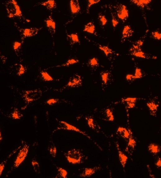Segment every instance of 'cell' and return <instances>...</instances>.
Masks as SVG:
<instances>
[{
  "mask_svg": "<svg viewBox=\"0 0 161 178\" xmlns=\"http://www.w3.org/2000/svg\"><path fill=\"white\" fill-rule=\"evenodd\" d=\"M99 63H98V60L97 58L95 57H93L90 59L89 61V65L91 68H96L98 67Z\"/></svg>",
  "mask_w": 161,
  "mask_h": 178,
  "instance_id": "d6a6232c",
  "label": "cell"
},
{
  "mask_svg": "<svg viewBox=\"0 0 161 178\" xmlns=\"http://www.w3.org/2000/svg\"><path fill=\"white\" fill-rule=\"evenodd\" d=\"M126 79L127 81H128V82H133V81H135L136 80V78H135L134 75H126Z\"/></svg>",
  "mask_w": 161,
  "mask_h": 178,
  "instance_id": "f6af8a7d",
  "label": "cell"
},
{
  "mask_svg": "<svg viewBox=\"0 0 161 178\" xmlns=\"http://www.w3.org/2000/svg\"><path fill=\"white\" fill-rule=\"evenodd\" d=\"M0 57H2V55H1V53H0Z\"/></svg>",
  "mask_w": 161,
  "mask_h": 178,
  "instance_id": "c3c4849f",
  "label": "cell"
},
{
  "mask_svg": "<svg viewBox=\"0 0 161 178\" xmlns=\"http://www.w3.org/2000/svg\"><path fill=\"white\" fill-rule=\"evenodd\" d=\"M21 46V43L18 41H15L13 43V49L15 51H16L20 48Z\"/></svg>",
  "mask_w": 161,
  "mask_h": 178,
  "instance_id": "7bdbcfd3",
  "label": "cell"
},
{
  "mask_svg": "<svg viewBox=\"0 0 161 178\" xmlns=\"http://www.w3.org/2000/svg\"><path fill=\"white\" fill-rule=\"evenodd\" d=\"M29 148V146L27 145H25L22 147L21 149L19 152V154L16 157V159L14 162V164L12 166V168L10 170V171L8 173V174L10 173L11 172L14 171L15 169L17 168L20 166L22 163L24 161V160L26 158L28 153Z\"/></svg>",
  "mask_w": 161,
  "mask_h": 178,
  "instance_id": "277c9868",
  "label": "cell"
},
{
  "mask_svg": "<svg viewBox=\"0 0 161 178\" xmlns=\"http://www.w3.org/2000/svg\"><path fill=\"white\" fill-rule=\"evenodd\" d=\"M130 131H128L126 128L124 127H119L117 128V133L119 134V136L123 138L125 140H128L130 136Z\"/></svg>",
  "mask_w": 161,
  "mask_h": 178,
  "instance_id": "e0dca14e",
  "label": "cell"
},
{
  "mask_svg": "<svg viewBox=\"0 0 161 178\" xmlns=\"http://www.w3.org/2000/svg\"><path fill=\"white\" fill-rule=\"evenodd\" d=\"M39 31L37 28H29L22 30V35L25 37H32L36 35Z\"/></svg>",
  "mask_w": 161,
  "mask_h": 178,
  "instance_id": "5bb4252c",
  "label": "cell"
},
{
  "mask_svg": "<svg viewBox=\"0 0 161 178\" xmlns=\"http://www.w3.org/2000/svg\"><path fill=\"white\" fill-rule=\"evenodd\" d=\"M42 6L46 7L48 10H51L56 7V2L55 0H48L41 3Z\"/></svg>",
  "mask_w": 161,
  "mask_h": 178,
  "instance_id": "44dd1931",
  "label": "cell"
},
{
  "mask_svg": "<svg viewBox=\"0 0 161 178\" xmlns=\"http://www.w3.org/2000/svg\"><path fill=\"white\" fill-rule=\"evenodd\" d=\"M41 75L42 79L44 81H45V82L53 81V78L46 71H41Z\"/></svg>",
  "mask_w": 161,
  "mask_h": 178,
  "instance_id": "1f68e13d",
  "label": "cell"
},
{
  "mask_svg": "<svg viewBox=\"0 0 161 178\" xmlns=\"http://www.w3.org/2000/svg\"><path fill=\"white\" fill-rule=\"evenodd\" d=\"M116 9L117 17L125 22L129 17V11L126 6L122 4H119L116 7Z\"/></svg>",
  "mask_w": 161,
  "mask_h": 178,
  "instance_id": "5b68a950",
  "label": "cell"
},
{
  "mask_svg": "<svg viewBox=\"0 0 161 178\" xmlns=\"http://www.w3.org/2000/svg\"><path fill=\"white\" fill-rule=\"evenodd\" d=\"M101 169L100 167H94V168H86L84 169L82 172L80 177H89L94 175V174Z\"/></svg>",
  "mask_w": 161,
  "mask_h": 178,
  "instance_id": "9a60e30c",
  "label": "cell"
},
{
  "mask_svg": "<svg viewBox=\"0 0 161 178\" xmlns=\"http://www.w3.org/2000/svg\"></svg>",
  "mask_w": 161,
  "mask_h": 178,
  "instance_id": "681fc988",
  "label": "cell"
},
{
  "mask_svg": "<svg viewBox=\"0 0 161 178\" xmlns=\"http://www.w3.org/2000/svg\"><path fill=\"white\" fill-rule=\"evenodd\" d=\"M2 136L1 132V130H0V143L1 142L2 140Z\"/></svg>",
  "mask_w": 161,
  "mask_h": 178,
  "instance_id": "7dc6e473",
  "label": "cell"
},
{
  "mask_svg": "<svg viewBox=\"0 0 161 178\" xmlns=\"http://www.w3.org/2000/svg\"><path fill=\"white\" fill-rule=\"evenodd\" d=\"M42 96V91L40 89L22 91V98L27 105L34 101H37Z\"/></svg>",
  "mask_w": 161,
  "mask_h": 178,
  "instance_id": "7a4b0ae2",
  "label": "cell"
},
{
  "mask_svg": "<svg viewBox=\"0 0 161 178\" xmlns=\"http://www.w3.org/2000/svg\"><path fill=\"white\" fill-rule=\"evenodd\" d=\"M65 156L69 163L74 165L80 164L84 160V155L80 150L76 149L68 151Z\"/></svg>",
  "mask_w": 161,
  "mask_h": 178,
  "instance_id": "3957f363",
  "label": "cell"
},
{
  "mask_svg": "<svg viewBox=\"0 0 161 178\" xmlns=\"http://www.w3.org/2000/svg\"><path fill=\"white\" fill-rule=\"evenodd\" d=\"M22 117V115L20 112L19 110L17 108H15L14 110L13 111L12 114H11V117L14 119H20Z\"/></svg>",
  "mask_w": 161,
  "mask_h": 178,
  "instance_id": "f546056e",
  "label": "cell"
},
{
  "mask_svg": "<svg viewBox=\"0 0 161 178\" xmlns=\"http://www.w3.org/2000/svg\"><path fill=\"white\" fill-rule=\"evenodd\" d=\"M135 78L136 79H140L141 78L143 75L142 72L141 70L138 68H136V70H135V75H134Z\"/></svg>",
  "mask_w": 161,
  "mask_h": 178,
  "instance_id": "74e56055",
  "label": "cell"
},
{
  "mask_svg": "<svg viewBox=\"0 0 161 178\" xmlns=\"http://www.w3.org/2000/svg\"><path fill=\"white\" fill-rule=\"evenodd\" d=\"M112 15V25L114 28L117 26V24H119V21L117 20L115 16L113 14L111 13Z\"/></svg>",
  "mask_w": 161,
  "mask_h": 178,
  "instance_id": "60d3db41",
  "label": "cell"
},
{
  "mask_svg": "<svg viewBox=\"0 0 161 178\" xmlns=\"http://www.w3.org/2000/svg\"><path fill=\"white\" fill-rule=\"evenodd\" d=\"M136 146V141L133 137L132 132H131L130 136L128 140L127 146L126 147V151L128 152V153L130 155H132Z\"/></svg>",
  "mask_w": 161,
  "mask_h": 178,
  "instance_id": "8fae6325",
  "label": "cell"
},
{
  "mask_svg": "<svg viewBox=\"0 0 161 178\" xmlns=\"http://www.w3.org/2000/svg\"><path fill=\"white\" fill-rule=\"evenodd\" d=\"M6 9L9 18L21 17L22 13L16 0H7L6 3Z\"/></svg>",
  "mask_w": 161,
  "mask_h": 178,
  "instance_id": "6da1fadb",
  "label": "cell"
},
{
  "mask_svg": "<svg viewBox=\"0 0 161 178\" xmlns=\"http://www.w3.org/2000/svg\"><path fill=\"white\" fill-rule=\"evenodd\" d=\"M152 36L155 40L157 41L161 40V32L159 31H155L152 32L151 34Z\"/></svg>",
  "mask_w": 161,
  "mask_h": 178,
  "instance_id": "f35d334b",
  "label": "cell"
},
{
  "mask_svg": "<svg viewBox=\"0 0 161 178\" xmlns=\"http://www.w3.org/2000/svg\"><path fill=\"white\" fill-rule=\"evenodd\" d=\"M101 0H88V5H87V13H89V9L90 7L93 5L98 3L100 2Z\"/></svg>",
  "mask_w": 161,
  "mask_h": 178,
  "instance_id": "d590c367",
  "label": "cell"
},
{
  "mask_svg": "<svg viewBox=\"0 0 161 178\" xmlns=\"http://www.w3.org/2000/svg\"><path fill=\"white\" fill-rule=\"evenodd\" d=\"M49 152L51 156L53 157H55L56 154L57 149L54 144L51 145L49 147Z\"/></svg>",
  "mask_w": 161,
  "mask_h": 178,
  "instance_id": "ab89813d",
  "label": "cell"
},
{
  "mask_svg": "<svg viewBox=\"0 0 161 178\" xmlns=\"http://www.w3.org/2000/svg\"><path fill=\"white\" fill-rule=\"evenodd\" d=\"M82 84V81L80 76L77 74H75V75H73L70 78L69 81L68 82L66 87H68V88L80 87L81 86Z\"/></svg>",
  "mask_w": 161,
  "mask_h": 178,
  "instance_id": "8992f818",
  "label": "cell"
},
{
  "mask_svg": "<svg viewBox=\"0 0 161 178\" xmlns=\"http://www.w3.org/2000/svg\"><path fill=\"white\" fill-rule=\"evenodd\" d=\"M155 165L157 168L161 169V158L159 157H157L156 159Z\"/></svg>",
  "mask_w": 161,
  "mask_h": 178,
  "instance_id": "ee69618b",
  "label": "cell"
},
{
  "mask_svg": "<svg viewBox=\"0 0 161 178\" xmlns=\"http://www.w3.org/2000/svg\"><path fill=\"white\" fill-rule=\"evenodd\" d=\"M70 7L72 14H76L80 11V7L78 0H70Z\"/></svg>",
  "mask_w": 161,
  "mask_h": 178,
  "instance_id": "30bf717a",
  "label": "cell"
},
{
  "mask_svg": "<svg viewBox=\"0 0 161 178\" xmlns=\"http://www.w3.org/2000/svg\"><path fill=\"white\" fill-rule=\"evenodd\" d=\"M133 33L134 31L130 25H125L122 32V40L129 38L133 35Z\"/></svg>",
  "mask_w": 161,
  "mask_h": 178,
  "instance_id": "2e32d148",
  "label": "cell"
},
{
  "mask_svg": "<svg viewBox=\"0 0 161 178\" xmlns=\"http://www.w3.org/2000/svg\"><path fill=\"white\" fill-rule=\"evenodd\" d=\"M147 105L149 109L150 115L155 117L159 106V101L155 99H150L147 102Z\"/></svg>",
  "mask_w": 161,
  "mask_h": 178,
  "instance_id": "9c48e42d",
  "label": "cell"
},
{
  "mask_svg": "<svg viewBox=\"0 0 161 178\" xmlns=\"http://www.w3.org/2000/svg\"><path fill=\"white\" fill-rule=\"evenodd\" d=\"M130 1L139 7L144 8L149 5L152 0H130Z\"/></svg>",
  "mask_w": 161,
  "mask_h": 178,
  "instance_id": "ffe728a7",
  "label": "cell"
},
{
  "mask_svg": "<svg viewBox=\"0 0 161 178\" xmlns=\"http://www.w3.org/2000/svg\"><path fill=\"white\" fill-rule=\"evenodd\" d=\"M78 62V60L76 59H70L68 60L67 62L65 63L64 64L62 65H60V66H57V67H68V66H71L72 65L75 64Z\"/></svg>",
  "mask_w": 161,
  "mask_h": 178,
  "instance_id": "836d02e7",
  "label": "cell"
},
{
  "mask_svg": "<svg viewBox=\"0 0 161 178\" xmlns=\"http://www.w3.org/2000/svg\"><path fill=\"white\" fill-rule=\"evenodd\" d=\"M47 28L51 35L54 34L56 29V23L54 20L49 16L45 21Z\"/></svg>",
  "mask_w": 161,
  "mask_h": 178,
  "instance_id": "4fadbf2b",
  "label": "cell"
},
{
  "mask_svg": "<svg viewBox=\"0 0 161 178\" xmlns=\"http://www.w3.org/2000/svg\"><path fill=\"white\" fill-rule=\"evenodd\" d=\"M102 81L104 84H107L111 79V74L108 72H103L101 73Z\"/></svg>",
  "mask_w": 161,
  "mask_h": 178,
  "instance_id": "d4e9b609",
  "label": "cell"
},
{
  "mask_svg": "<svg viewBox=\"0 0 161 178\" xmlns=\"http://www.w3.org/2000/svg\"><path fill=\"white\" fill-rule=\"evenodd\" d=\"M129 53L131 55L136 57L145 58V59H149L150 58L149 55H148L147 54L143 51L140 47L134 45H133V47L130 49Z\"/></svg>",
  "mask_w": 161,
  "mask_h": 178,
  "instance_id": "52a82bcc",
  "label": "cell"
},
{
  "mask_svg": "<svg viewBox=\"0 0 161 178\" xmlns=\"http://www.w3.org/2000/svg\"><path fill=\"white\" fill-rule=\"evenodd\" d=\"M32 165L33 166L34 171L37 173H40V166H39L38 162L36 160H34L32 161Z\"/></svg>",
  "mask_w": 161,
  "mask_h": 178,
  "instance_id": "8d00e7d4",
  "label": "cell"
},
{
  "mask_svg": "<svg viewBox=\"0 0 161 178\" xmlns=\"http://www.w3.org/2000/svg\"><path fill=\"white\" fill-rule=\"evenodd\" d=\"M98 20H99V23L103 26H105L108 22V20H107L105 16L101 14H99V16H98Z\"/></svg>",
  "mask_w": 161,
  "mask_h": 178,
  "instance_id": "e575fe53",
  "label": "cell"
},
{
  "mask_svg": "<svg viewBox=\"0 0 161 178\" xmlns=\"http://www.w3.org/2000/svg\"><path fill=\"white\" fill-rule=\"evenodd\" d=\"M99 49L100 50H101L102 51H103L107 57H108L109 55H111L112 53H113V51H112V50L109 48L108 46L100 45L99 47Z\"/></svg>",
  "mask_w": 161,
  "mask_h": 178,
  "instance_id": "4dcf8cb0",
  "label": "cell"
},
{
  "mask_svg": "<svg viewBox=\"0 0 161 178\" xmlns=\"http://www.w3.org/2000/svg\"><path fill=\"white\" fill-rule=\"evenodd\" d=\"M137 98H127L123 99L122 102L128 109H132L136 106V104L138 100Z\"/></svg>",
  "mask_w": 161,
  "mask_h": 178,
  "instance_id": "7c38bea8",
  "label": "cell"
},
{
  "mask_svg": "<svg viewBox=\"0 0 161 178\" xmlns=\"http://www.w3.org/2000/svg\"><path fill=\"white\" fill-rule=\"evenodd\" d=\"M59 129H64V130H70V131H75L76 132H80L82 133L84 136H86L87 137L91 140V139L90 137L89 136H88V134H86L85 132L81 131L80 130H79L78 128L75 127L74 126L71 125V124L68 123L64 122V121H59Z\"/></svg>",
  "mask_w": 161,
  "mask_h": 178,
  "instance_id": "ba28073f",
  "label": "cell"
},
{
  "mask_svg": "<svg viewBox=\"0 0 161 178\" xmlns=\"http://www.w3.org/2000/svg\"><path fill=\"white\" fill-rule=\"evenodd\" d=\"M67 40L71 45L80 43L79 37L76 34H72L67 36Z\"/></svg>",
  "mask_w": 161,
  "mask_h": 178,
  "instance_id": "7402d4cb",
  "label": "cell"
},
{
  "mask_svg": "<svg viewBox=\"0 0 161 178\" xmlns=\"http://www.w3.org/2000/svg\"><path fill=\"white\" fill-rule=\"evenodd\" d=\"M143 44V41H142L141 40H139V41L136 42L135 43V44H134V45L140 48L142 46Z\"/></svg>",
  "mask_w": 161,
  "mask_h": 178,
  "instance_id": "bcb514c9",
  "label": "cell"
},
{
  "mask_svg": "<svg viewBox=\"0 0 161 178\" xmlns=\"http://www.w3.org/2000/svg\"><path fill=\"white\" fill-rule=\"evenodd\" d=\"M58 102H59V99H51L47 101V103L48 105H52L58 103Z\"/></svg>",
  "mask_w": 161,
  "mask_h": 178,
  "instance_id": "b9f144b4",
  "label": "cell"
},
{
  "mask_svg": "<svg viewBox=\"0 0 161 178\" xmlns=\"http://www.w3.org/2000/svg\"><path fill=\"white\" fill-rule=\"evenodd\" d=\"M21 146L20 147H17V149H16L15 150L13 151L12 153H10V155H9L8 157L6 159V160L4 161L3 162H2L1 164H0V177L1 176L2 174V171H3V170H4V167H5V166H6V164H7V161L8 160L9 158L13 155L14 153H15L16 152L20 149Z\"/></svg>",
  "mask_w": 161,
  "mask_h": 178,
  "instance_id": "4316f807",
  "label": "cell"
},
{
  "mask_svg": "<svg viewBox=\"0 0 161 178\" xmlns=\"http://www.w3.org/2000/svg\"><path fill=\"white\" fill-rule=\"evenodd\" d=\"M95 30V27L94 24L93 22H89L88 23L86 24L85 27H84V32H87V33H90V34H94V33Z\"/></svg>",
  "mask_w": 161,
  "mask_h": 178,
  "instance_id": "cb8c5ba5",
  "label": "cell"
},
{
  "mask_svg": "<svg viewBox=\"0 0 161 178\" xmlns=\"http://www.w3.org/2000/svg\"><path fill=\"white\" fill-rule=\"evenodd\" d=\"M116 145L117 147V151H118V153H119V159H120V162H121V165H122V167L124 168L126 162L127 161L128 157L123 153V152L121 151L118 143H116Z\"/></svg>",
  "mask_w": 161,
  "mask_h": 178,
  "instance_id": "ac0fdd59",
  "label": "cell"
},
{
  "mask_svg": "<svg viewBox=\"0 0 161 178\" xmlns=\"http://www.w3.org/2000/svg\"><path fill=\"white\" fill-rule=\"evenodd\" d=\"M58 169V173L56 176L55 178H66L67 175V172L65 169L61 167H57Z\"/></svg>",
  "mask_w": 161,
  "mask_h": 178,
  "instance_id": "83f0119b",
  "label": "cell"
},
{
  "mask_svg": "<svg viewBox=\"0 0 161 178\" xmlns=\"http://www.w3.org/2000/svg\"><path fill=\"white\" fill-rule=\"evenodd\" d=\"M87 121H88V124L89 126V127L94 130H96V131H97V125L95 123L94 119L92 117H88L86 118Z\"/></svg>",
  "mask_w": 161,
  "mask_h": 178,
  "instance_id": "f1b7e54d",
  "label": "cell"
},
{
  "mask_svg": "<svg viewBox=\"0 0 161 178\" xmlns=\"http://www.w3.org/2000/svg\"><path fill=\"white\" fill-rule=\"evenodd\" d=\"M161 150V146L155 143H151L148 146V150L150 152L154 155H157L160 152Z\"/></svg>",
  "mask_w": 161,
  "mask_h": 178,
  "instance_id": "d6986e66",
  "label": "cell"
},
{
  "mask_svg": "<svg viewBox=\"0 0 161 178\" xmlns=\"http://www.w3.org/2000/svg\"><path fill=\"white\" fill-rule=\"evenodd\" d=\"M106 120L108 121H113L114 120V117L113 115V111L110 109H107L104 112Z\"/></svg>",
  "mask_w": 161,
  "mask_h": 178,
  "instance_id": "484cf974",
  "label": "cell"
},
{
  "mask_svg": "<svg viewBox=\"0 0 161 178\" xmlns=\"http://www.w3.org/2000/svg\"><path fill=\"white\" fill-rule=\"evenodd\" d=\"M14 66L15 67L16 74L17 75H22L26 72V68L22 65L16 64L14 65Z\"/></svg>",
  "mask_w": 161,
  "mask_h": 178,
  "instance_id": "603a6c76",
  "label": "cell"
}]
</instances>
